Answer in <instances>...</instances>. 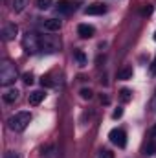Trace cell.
<instances>
[{"instance_id":"25","label":"cell","mask_w":156,"mask_h":158,"mask_svg":"<svg viewBox=\"0 0 156 158\" xmlns=\"http://www.w3.org/2000/svg\"><path fill=\"white\" fill-rule=\"evenodd\" d=\"M121 116H123V109H116V110H114V114H112V118H114V119L121 118Z\"/></svg>"},{"instance_id":"28","label":"cell","mask_w":156,"mask_h":158,"mask_svg":"<svg viewBox=\"0 0 156 158\" xmlns=\"http://www.w3.org/2000/svg\"><path fill=\"white\" fill-rule=\"evenodd\" d=\"M154 40H156V33H154Z\"/></svg>"},{"instance_id":"18","label":"cell","mask_w":156,"mask_h":158,"mask_svg":"<svg viewBox=\"0 0 156 158\" xmlns=\"http://www.w3.org/2000/svg\"><path fill=\"white\" fill-rule=\"evenodd\" d=\"M40 85H42V86H48V88H51L55 83L51 81V77H50V76H42V79H40Z\"/></svg>"},{"instance_id":"27","label":"cell","mask_w":156,"mask_h":158,"mask_svg":"<svg viewBox=\"0 0 156 158\" xmlns=\"http://www.w3.org/2000/svg\"><path fill=\"white\" fill-rule=\"evenodd\" d=\"M101 103H105V105H109V103H110V99H109L107 96H101Z\"/></svg>"},{"instance_id":"21","label":"cell","mask_w":156,"mask_h":158,"mask_svg":"<svg viewBox=\"0 0 156 158\" xmlns=\"http://www.w3.org/2000/svg\"><path fill=\"white\" fill-rule=\"evenodd\" d=\"M149 140L151 142H156V125H153L151 131H149Z\"/></svg>"},{"instance_id":"23","label":"cell","mask_w":156,"mask_h":158,"mask_svg":"<svg viewBox=\"0 0 156 158\" xmlns=\"http://www.w3.org/2000/svg\"><path fill=\"white\" fill-rule=\"evenodd\" d=\"M22 79H24V83H26V85H31V83H33V76H31V74H24Z\"/></svg>"},{"instance_id":"8","label":"cell","mask_w":156,"mask_h":158,"mask_svg":"<svg viewBox=\"0 0 156 158\" xmlns=\"http://www.w3.org/2000/svg\"><path fill=\"white\" fill-rule=\"evenodd\" d=\"M77 33L81 39H92L94 37V33H96V30H94V26H88V24H79L77 26Z\"/></svg>"},{"instance_id":"5","label":"cell","mask_w":156,"mask_h":158,"mask_svg":"<svg viewBox=\"0 0 156 158\" xmlns=\"http://www.w3.org/2000/svg\"><path fill=\"white\" fill-rule=\"evenodd\" d=\"M109 138H110V142L117 145L119 149H123L125 145H127V134H125V131H121V129H112L110 131V134H109Z\"/></svg>"},{"instance_id":"7","label":"cell","mask_w":156,"mask_h":158,"mask_svg":"<svg viewBox=\"0 0 156 158\" xmlns=\"http://www.w3.org/2000/svg\"><path fill=\"white\" fill-rule=\"evenodd\" d=\"M76 7H77V6H76L72 0H59V2H57V11L63 13V15H68V13L76 11Z\"/></svg>"},{"instance_id":"2","label":"cell","mask_w":156,"mask_h":158,"mask_svg":"<svg viewBox=\"0 0 156 158\" xmlns=\"http://www.w3.org/2000/svg\"><path fill=\"white\" fill-rule=\"evenodd\" d=\"M18 77V72H17V66L9 61L2 63L0 66V85L2 86H9L11 83H15V79Z\"/></svg>"},{"instance_id":"17","label":"cell","mask_w":156,"mask_h":158,"mask_svg":"<svg viewBox=\"0 0 156 158\" xmlns=\"http://www.w3.org/2000/svg\"><path fill=\"white\" fill-rule=\"evenodd\" d=\"M53 4V0H37V7L39 9H50Z\"/></svg>"},{"instance_id":"10","label":"cell","mask_w":156,"mask_h":158,"mask_svg":"<svg viewBox=\"0 0 156 158\" xmlns=\"http://www.w3.org/2000/svg\"><path fill=\"white\" fill-rule=\"evenodd\" d=\"M61 26H63V22H61V20H57V19H48V20H44V30H46V31H50V33L59 31V30H61Z\"/></svg>"},{"instance_id":"3","label":"cell","mask_w":156,"mask_h":158,"mask_svg":"<svg viewBox=\"0 0 156 158\" xmlns=\"http://www.w3.org/2000/svg\"><path fill=\"white\" fill-rule=\"evenodd\" d=\"M61 48V40L55 35H40L39 37V50L44 53H55Z\"/></svg>"},{"instance_id":"15","label":"cell","mask_w":156,"mask_h":158,"mask_svg":"<svg viewBox=\"0 0 156 158\" xmlns=\"http://www.w3.org/2000/svg\"><path fill=\"white\" fill-rule=\"evenodd\" d=\"M145 155L147 156H154L156 155V142H151L149 140V143L145 145Z\"/></svg>"},{"instance_id":"16","label":"cell","mask_w":156,"mask_h":158,"mask_svg":"<svg viewBox=\"0 0 156 158\" xmlns=\"http://www.w3.org/2000/svg\"><path fill=\"white\" fill-rule=\"evenodd\" d=\"M119 98H121V101H123V103H127V101H130V98H132V92H130L129 88H123V90L119 92Z\"/></svg>"},{"instance_id":"20","label":"cell","mask_w":156,"mask_h":158,"mask_svg":"<svg viewBox=\"0 0 156 158\" xmlns=\"http://www.w3.org/2000/svg\"><path fill=\"white\" fill-rule=\"evenodd\" d=\"M92 96H94V92H92L90 88H83V90H81V98H83V99H92Z\"/></svg>"},{"instance_id":"26","label":"cell","mask_w":156,"mask_h":158,"mask_svg":"<svg viewBox=\"0 0 156 158\" xmlns=\"http://www.w3.org/2000/svg\"><path fill=\"white\" fill-rule=\"evenodd\" d=\"M6 158H18V155L13 153V151H9V153H6Z\"/></svg>"},{"instance_id":"1","label":"cell","mask_w":156,"mask_h":158,"mask_svg":"<svg viewBox=\"0 0 156 158\" xmlns=\"http://www.w3.org/2000/svg\"><path fill=\"white\" fill-rule=\"evenodd\" d=\"M30 121H31V114L28 110H20V112L13 114L11 118L7 119V127L11 131H15V132H22V131H26Z\"/></svg>"},{"instance_id":"9","label":"cell","mask_w":156,"mask_h":158,"mask_svg":"<svg viewBox=\"0 0 156 158\" xmlns=\"http://www.w3.org/2000/svg\"><path fill=\"white\" fill-rule=\"evenodd\" d=\"M107 11V7L103 6V4H99V2H94V4H90L88 7H84V13L86 15H103Z\"/></svg>"},{"instance_id":"24","label":"cell","mask_w":156,"mask_h":158,"mask_svg":"<svg viewBox=\"0 0 156 158\" xmlns=\"http://www.w3.org/2000/svg\"><path fill=\"white\" fill-rule=\"evenodd\" d=\"M99 158H114V153H110V151H101Z\"/></svg>"},{"instance_id":"12","label":"cell","mask_w":156,"mask_h":158,"mask_svg":"<svg viewBox=\"0 0 156 158\" xmlns=\"http://www.w3.org/2000/svg\"><path fill=\"white\" fill-rule=\"evenodd\" d=\"M44 98H46V92H42V90H33V92L30 94V105H39Z\"/></svg>"},{"instance_id":"19","label":"cell","mask_w":156,"mask_h":158,"mask_svg":"<svg viewBox=\"0 0 156 158\" xmlns=\"http://www.w3.org/2000/svg\"><path fill=\"white\" fill-rule=\"evenodd\" d=\"M74 55H76V59L79 61V64H81V66H84V64H86V57H84V53H83L81 50H77Z\"/></svg>"},{"instance_id":"11","label":"cell","mask_w":156,"mask_h":158,"mask_svg":"<svg viewBox=\"0 0 156 158\" xmlns=\"http://www.w3.org/2000/svg\"><path fill=\"white\" fill-rule=\"evenodd\" d=\"M18 94H20V92H18L17 88H9V90H6V92H4V96H2V98H4V101H6V103H15V101L18 99Z\"/></svg>"},{"instance_id":"6","label":"cell","mask_w":156,"mask_h":158,"mask_svg":"<svg viewBox=\"0 0 156 158\" xmlns=\"http://www.w3.org/2000/svg\"><path fill=\"white\" fill-rule=\"evenodd\" d=\"M17 33H18V28H17V24H13V22H9V24H6L4 28H2V39L6 40H13L17 37Z\"/></svg>"},{"instance_id":"22","label":"cell","mask_w":156,"mask_h":158,"mask_svg":"<svg viewBox=\"0 0 156 158\" xmlns=\"http://www.w3.org/2000/svg\"><path fill=\"white\" fill-rule=\"evenodd\" d=\"M151 13H153V6H151V4H147V6L142 9V15H151Z\"/></svg>"},{"instance_id":"14","label":"cell","mask_w":156,"mask_h":158,"mask_svg":"<svg viewBox=\"0 0 156 158\" xmlns=\"http://www.w3.org/2000/svg\"><path fill=\"white\" fill-rule=\"evenodd\" d=\"M28 2H30V0H13V11H15V13H22V11L26 9Z\"/></svg>"},{"instance_id":"4","label":"cell","mask_w":156,"mask_h":158,"mask_svg":"<svg viewBox=\"0 0 156 158\" xmlns=\"http://www.w3.org/2000/svg\"><path fill=\"white\" fill-rule=\"evenodd\" d=\"M22 46H24V50H26L28 53L40 52L39 50V37H37L35 33H30V31L22 37Z\"/></svg>"},{"instance_id":"13","label":"cell","mask_w":156,"mask_h":158,"mask_svg":"<svg viewBox=\"0 0 156 158\" xmlns=\"http://www.w3.org/2000/svg\"><path fill=\"white\" fill-rule=\"evenodd\" d=\"M132 66H125V68H121L119 72H117V79H121V81H127V79H132Z\"/></svg>"}]
</instances>
